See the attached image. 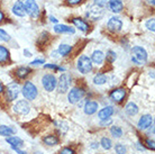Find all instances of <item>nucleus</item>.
<instances>
[{
    "instance_id": "48",
    "label": "nucleus",
    "mask_w": 155,
    "mask_h": 154,
    "mask_svg": "<svg viewBox=\"0 0 155 154\" xmlns=\"http://www.w3.org/2000/svg\"><path fill=\"white\" fill-rule=\"evenodd\" d=\"M148 2H150L151 5H153V6H154V0H148Z\"/></svg>"
},
{
    "instance_id": "25",
    "label": "nucleus",
    "mask_w": 155,
    "mask_h": 154,
    "mask_svg": "<svg viewBox=\"0 0 155 154\" xmlns=\"http://www.w3.org/2000/svg\"><path fill=\"white\" fill-rule=\"evenodd\" d=\"M71 51H72V47H71L69 44H61V45L58 46V53L60 54L61 56H68V55L71 53Z\"/></svg>"
},
{
    "instance_id": "26",
    "label": "nucleus",
    "mask_w": 155,
    "mask_h": 154,
    "mask_svg": "<svg viewBox=\"0 0 155 154\" xmlns=\"http://www.w3.org/2000/svg\"><path fill=\"white\" fill-rule=\"evenodd\" d=\"M108 80V78L105 73H98L94 75L93 78V83L97 85H105L106 82Z\"/></svg>"
},
{
    "instance_id": "17",
    "label": "nucleus",
    "mask_w": 155,
    "mask_h": 154,
    "mask_svg": "<svg viewBox=\"0 0 155 154\" xmlns=\"http://www.w3.org/2000/svg\"><path fill=\"white\" fill-rule=\"evenodd\" d=\"M108 7L110 9V12H115V14H119L124 9V4L121 0H109Z\"/></svg>"
},
{
    "instance_id": "10",
    "label": "nucleus",
    "mask_w": 155,
    "mask_h": 154,
    "mask_svg": "<svg viewBox=\"0 0 155 154\" xmlns=\"http://www.w3.org/2000/svg\"><path fill=\"white\" fill-rule=\"evenodd\" d=\"M31 110V106L27 100H19L17 101L14 106V112H17L18 115H27Z\"/></svg>"
},
{
    "instance_id": "1",
    "label": "nucleus",
    "mask_w": 155,
    "mask_h": 154,
    "mask_svg": "<svg viewBox=\"0 0 155 154\" xmlns=\"http://www.w3.org/2000/svg\"><path fill=\"white\" fill-rule=\"evenodd\" d=\"M147 52L142 46H134L132 49V61L137 65H142L147 61Z\"/></svg>"
},
{
    "instance_id": "50",
    "label": "nucleus",
    "mask_w": 155,
    "mask_h": 154,
    "mask_svg": "<svg viewBox=\"0 0 155 154\" xmlns=\"http://www.w3.org/2000/svg\"><path fill=\"white\" fill-rule=\"evenodd\" d=\"M20 1H21V0H20Z\"/></svg>"
},
{
    "instance_id": "21",
    "label": "nucleus",
    "mask_w": 155,
    "mask_h": 154,
    "mask_svg": "<svg viewBox=\"0 0 155 154\" xmlns=\"http://www.w3.org/2000/svg\"><path fill=\"white\" fill-rule=\"evenodd\" d=\"M6 142L12 147H21L24 145V141L17 136H8L6 139Z\"/></svg>"
},
{
    "instance_id": "34",
    "label": "nucleus",
    "mask_w": 155,
    "mask_h": 154,
    "mask_svg": "<svg viewBox=\"0 0 155 154\" xmlns=\"http://www.w3.org/2000/svg\"><path fill=\"white\" fill-rule=\"evenodd\" d=\"M116 59H117V55L113 50H109L108 52H107V61H108V62L113 63Z\"/></svg>"
},
{
    "instance_id": "28",
    "label": "nucleus",
    "mask_w": 155,
    "mask_h": 154,
    "mask_svg": "<svg viewBox=\"0 0 155 154\" xmlns=\"http://www.w3.org/2000/svg\"><path fill=\"white\" fill-rule=\"evenodd\" d=\"M43 142L47 145H50V146H53V145H58V139L54 135H47L43 139Z\"/></svg>"
},
{
    "instance_id": "20",
    "label": "nucleus",
    "mask_w": 155,
    "mask_h": 154,
    "mask_svg": "<svg viewBox=\"0 0 155 154\" xmlns=\"http://www.w3.org/2000/svg\"><path fill=\"white\" fill-rule=\"evenodd\" d=\"M98 108V102L97 101H87L84 105V112L87 115H93L94 112H97Z\"/></svg>"
},
{
    "instance_id": "30",
    "label": "nucleus",
    "mask_w": 155,
    "mask_h": 154,
    "mask_svg": "<svg viewBox=\"0 0 155 154\" xmlns=\"http://www.w3.org/2000/svg\"><path fill=\"white\" fill-rule=\"evenodd\" d=\"M100 144L105 150H110V149L113 147V142H111V139H108V137H102Z\"/></svg>"
},
{
    "instance_id": "4",
    "label": "nucleus",
    "mask_w": 155,
    "mask_h": 154,
    "mask_svg": "<svg viewBox=\"0 0 155 154\" xmlns=\"http://www.w3.org/2000/svg\"><path fill=\"white\" fill-rule=\"evenodd\" d=\"M24 6H25L26 15H28L29 17L36 19L39 16V7L38 4L36 2V0H25Z\"/></svg>"
},
{
    "instance_id": "42",
    "label": "nucleus",
    "mask_w": 155,
    "mask_h": 154,
    "mask_svg": "<svg viewBox=\"0 0 155 154\" xmlns=\"http://www.w3.org/2000/svg\"><path fill=\"white\" fill-rule=\"evenodd\" d=\"M12 150L16 151V152H17L18 154H26V152H25V151H21L19 147H12Z\"/></svg>"
},
{
    "instance_id": "18",
    "label": "nucleus",
    "mask_w": 155,
    "mask_h": 154,
    "mask_svg": "<svg viewBox=\"0 0 155 154\" xmlns=\"http://www.w3.org/2000/svg\"><path fill=\"white\" fill-rule=\"evenodd\" d=\"M72 24L74 25V27H77L78 29L81 31L82 33H87V32L89 31V25H88V23L84 22L83 19H81V18H78V17L73 18L72 19Z\"/></svg>"
},
{
    "instance_id": "11",
    "label": "nucleus",
    "mask_w": 155,
    "mask_h": 154,
    "mask_svg": "<svg viewBox=\"0 0 155 154\" xmlns=\"http://www.w3.org/2000/svg\"><path fill=\"white\" fill-rule=\"evenodd\" d=\"M107 27H108L109 31L117 33V32L121 31V28H123V20L120 19L119 17L114 16L111 18H109L108 23H107Z\"/></svg>"
},
{
    "instance_id": "15",
    "label": "nucleus",
    "mask_w": 155,
    "mask_h": 154,
    "mask_svg": "<svg viewBox=\"0 0 155 154\" xmlns=\"http://www.w3.org/2000/svg\"><path fill=\"white\" fill-rule=\"evenodd\" d=\"M54 32L56 34H70L73 35L75 33L74 27L68 26V25H63V24H56L54 26Z\"/></svg>"
},
{
    "instance_id": "22",
    "label": "nucleus",
    "mask_w": 155,
    "mask_h": 154,
    "mask_svg": "<svg viewBox=\"0 0 155 154\" xmlns=\"http://www.w3.org/2000/svg\"><path fill=\"white\" fill-rule=\"evenodd\" d=\"M125 112L128 116H135L138 114V106L134 102H128L125 106Z\"/></svg>"
},
{
    "instance_id": "33",
    "label": "nucleus",
    "mask_w": 155,
    "mask_h": 154,
    "mask_svg": "<svg viewBox=\"0 0 155 154\" xmlns=\"http://www.w3.org/2000/svg\"><path fill=\"white\" fill-rule=\"evenodd\" d=\"M145 26H146V28H147L148 31H151V32H153L154 33V31H155V20H154V18H151V19H148L147 22H146V24H145Z\"/></svg>"
},
{
    "instance_id": "29",
    "label": "nucleus",
    "mask_w": 155,
    "mask_h": 154,
    "mask_svg": "<svg viewBox=\"0 0 155 154\" xmlns=\"http://www.w3.org/2000/svg\"><path fill=\"white\" fill-rule=\"evenodd\" d=\"M110 133H111V135H113L114 137H116V139H119V137L123 136V129H121L119 126H111Z\"/></svg>"
},
{
    "instance_id": "19",
    "label": "nucleus",
    "mask_w": 155,
    "mask_h": 154,
    "mask_svg": "<svg viewBox=\"0 0 155 154\" xmlns=\"http://www.w3.org/2000/svg\"><path fill=\"white\" fill-rule=\"evenodd\" d=\"M114 107H111V106H107V107L102 108V109H100L99 110V112H98V117L100 118V120L102 119H106V118H109V117H111V116L114 115Z\"/></svg>"
},
{
    "instance_id": "12",
    "label": "nucleus",
    "mask_w": 155,
    "mask_h": 154,
    "mask_svg": "<svg viewBox=\"0 0 155 154\" xmlns=\"http://www.w3.org/2000/svg\"><path fill=\"white\" fill-rule=\"evenodd\" d=\"M110 97V99L117 104H119L121 101L125 99V97H126V90L124 88H118V89H114L113 91L110 92L109 95Z\"/></svg>"
},
{
    "instance_id": "5",
    "label": "nucleus",
    "mask_w": 155,
    "mask_h": 154,
    "mask_svg": "<svg viewBox=\"0 0 155 154\" xmlns=\"http://www.w3.org/2000/svg\"><path fill=\"white\" fill-rule=\"evenodd\" d=\"M85 96V91L81 88H73L71 89L68 93V100L70 104H78L79 101H81Z\"/></svg>"
},
{
    "instance_id": "2",
    "label": "nucleus",
    "mask_w": 155,
    "mask_h": 154,
    "mask_svg": "<svg viewBox=\"0 0 155 154\" xmlns=\"http://www.w3.org/2000/svg\"><path fill=\"white\" fill-rule=\"evenodd\" d=\"M21 93L25 97V99H27V100H35L37 95H38V90H37L36 85L33 82L26 81L25 85H23Z\"/></svg>"
},
{
    "instance_id": "41",
    "label": "nucleus",
    "mask_w": 155,
    "mask_h": 154,
    "mask_svg": "<svg viewBox=\"0 0 155 154\" xmlns=\"http://www.w3.org/2000/svg\"><path fill=\"white\" fill-rule=\"evenodd\" d=\"M66 1H68V4L71 5V6H75V5L81 4L83 0H66Z\"/></svg>"
},
{
    "instance_id": "6",
    "label": "nucleus",
    "mask_w": 155,
    "mask_h": 154,
    "mask_svg": "<svg viewBox=\"0 0 155 154\" xmlns=\"http://www.w3.org/2000/svg\"><path fill=\"white\" fill-rule=\"evenodd\" d=\"M20 93V87L17 82H12L7 85V89H6V96H7V99L9 101H14L15 99L18 98Z\"/></svg>"
},
{
    "instance_id": "13",
    "label": "nucleus",
    "mask_w": 155,
    "mask_h": 154,
    "mask_svg": "<svg viewBox=\"0 0 155 154\" xmlns=\"http://www.w3.org/2000/svg\"><path fill=\"white\" fill-rule=\"evenodd\" d=\"M152 125H153V117L151 115H143L138 120V124H137V126L140 131L147 129L148 127H151Z\"/></svg>"
},
{
    "instance_id": "32",
    "label": "nucleus",
    "mask_w": 155,
    "mask_h": 154,
    "mask_svg": "<svg viewBox=\"0 0 155 154\" xmlns=\"http://www.w3.org/2000/svg\"><path fill=\"white\" fill-rule=\"evenodd\" d=\"M0 41L1 42H8V41H10V35L8 34L6 31H4L2 28H0Z\"/></svg>"
},
{
    "instance_id": "38",
    "label": "nucleus",
    "mask_w": 155,
    "mask_h": 154,
    "mask_svg": "<svg viewBox=\"0 0 155 154\" xmlns=\"http://www.w3.org/2000/svg\"><path fill=\"white\" fill-rule=\"evenodd\" d=\"M145 143H146V146L148 147V149H150V150H153L154 151L155 150V145H154V141H153V139H146V141H145Z\"/></svg>"
},
{
    "instance_id": "16",
    "label": "nucleus",
    "mask_w": 155,
    "mask_h": 154,
    "mask_svg": "<svg viewBox=\"0 0 155 154\" xmlns=\"http://www.w3.org/2000/svg\"><path fill=\"white\" fill-rule=\"evenodd\" d=\"M106 59V55L105 53L100 50H96L93 51L92 55H91V62H92V64H97V65H101L104 61H105Z\"/></svg>"
},
{
    "instance_id": "14",
    "label": "nucleus",
    "mask_w": 155,
    "mask_h": 154,
    "mask_svg": "<svg viewBox=\"0 0 155 154\" xmlns=\"http://www.w3.org/2000/svg\"><path fill=\"white\" fill-rule=\"evenodd\" d=\"M12 12L17 17H25L26 16V10H25V6H24L23 1H20V0L16 1L12 8Z\"/></svg>"
},
{
    "instance_id": "24",
    "label": "nucleus",
    "mask_w": 155,
    "mask_h": 154,
    "mask_svg": "<svg viewBox=\"0 0 155 154\" xmlns=\"http://www.w3.org/2000/svg\"><path fill=\"white\" fill-rule=\"evenodd\" d=\"M15 128L10 127V126H6V125H1L0 126V135L1 136H5V137H8L10 135L15 134Z\"/></svg>"
},
{
    "instance_id": "47",
    "label": "nucleus",
    "mask_w": 155,
    "mask_h": 154,
    "mask_svg": "<svg viewBox=\"0 0 155 154\" xmlns=\"http://www.w3.org/2000/svg\"><path fill=\"white\" fill-rule=\"evenodd\" d=\"M2 91H4V85L0 83V93L2 92Z\"/></svg>"
},
{
    "instance_id": "39",
    "label": "nucleus",
    "mask_w": 155,
    "mask_h": 154,
    "mask_svg": "<svg viewBox=\"0 0 155 154\" xmlns=\"http://www.w3.org/2000/svg\"><path fill=\"white\" fill-rule=\"evenodd\" d=\"M45 61L43 60V59H37V60H34V61L31 62V65H41V64H44Z\"/></svg>"
},
{
    "instance_id": "9",
    "label": "nucleus",
    "mask_w": 155,
    "mask_h": 154,
    "mask_svg": "<svg viewBox=\"0 0 155 154\" xmlns=\"http://www.w3.org/2000/svg\"><path fill=\"white\" fill-rule=\"evenodd\" d=\"M105 12H104V8L102 7H99L97 5H92V6H90V8L88 9V12H87V16L91 18V19H100L101 17L104 16Z\"/></svg>"
},
{
    "instance_id": "49",
    "label": "nucleus",
    "mask_w": 155,
    "mask_h": 154,
    "mask_svg": "<svg viewBox=\"0 0 155 154\" xmlns=\"http://www.w3.org/2000/svg\"><path fill=\"white\" fill-rule=\"evenodd\" d=\"M37 154H42V153H37Z\"/></svg>"
},
{
    "instance_id": "43",
    "label": "nucleus",
    "mask_w": 155,
    "mask_h": 154,
    "mask_svg": "<svg viewBox=\"0 0 155 154\" xmlns=\"http://www.w3.org/2000/svg\"><path fill=\"white\" fill-rule=\"evenodd\" d=\"M4 19H5V15H4V12H2V10L0 9V24L4 22Z\"/></svg>"
},
{
    "instance_id": "46",
    "label": "nucleus",
    "mask_w": 155,
    "mask_h": 154,
    "mask_svg": "<svg viewBox=\"0 0 155 154\" xmlns=\"http://www.w3.org/2000/svg\"><path fill=\"white\" fill-rule=\"evenodd\" d=\"M98 146H99L98 143H92V144H91V149H97Z\"/></svg>"
},
{
    "instance_id": "27",
    "label": "nucleus",
    "mask_w": 155,
    "mask_h": 154,
    "mask_svg": "<svg viewBox=\"0 0 155 154\" xmlns=\"http://www.w3.org/2000/svg\"><path fill=\"white\" fill-rule=\"evenodd\" d=\"M29 72H31V69L26 68V66H20V68L16 70V74L19 79H25L29 74Z\"/></svg>"
},
{
    "instance_id": "36",
    "label": "nucleus",
    "mask_w": 155,
    "mask_h": 154,
    "mask_svg": "<svg viewBox=\"0 0 155 154\" xmlns=\"http://www.w3.org/2000/svg\"><path fill=\"white\" fill-rule=\"evenodd\" d=\"M113 124V119L109 117V118H106V119H102L100 122V126L102 127H106V126H109V125H111Z\"/></svg>"
},
{
    "instance_id": "45",
    "label": "nucleus",
    "mask_w": 155,
    "mask_h": 154,
    "mask_svg": "<svg viewBox=\"0 0 155 154\" xmlns=\"http://www.w3.org/2000/svg\"><path fill=\"white\" fill-rule=\"evenodd\" d=\"M24 54H25V56H28V58H29V56H31V52H29V51H27V50L24 51Z\"/></svg>"
},
{
    "instance_id": "3",
    "label": "nucleus",
    "mask_w": 155,
    "mask_h": 154,
    "mask_svg": "<svg viewBox=\"0 0 155 154\" xmlns=\"http://www.w3.org/2000/svg\"><path fill=\"white\" fill-rule=\"evenodd\" d=\"M77 68L82 74H88L92 71V62L87 55H81L77 61Z\"/></svg>"
},
{
    "instance_id": "8",
    "label": "nucleus",
    "mask_w": 155,
    "mask_h": 154,
    "mask_svg": "<svg viewBox=\"0 0 155 154\" xmlns=\"http://www.w3.org/2000/svg\"><path fill=\"white\" fill-rule=\"evenodd\" d=\"M56 83H58V80H56V78L53 75V74H45L44 77L42 78V85L44 87V89L51 92V91H53L55 88H56Z\"/></svg>"
},
{
    "instance_id": "35",
    "label": "nucleus",
    "mask_w": 155,
    "mask_h": 154,
    "mask_svg": "<svg viewBox=\"0 0 155 154\" xmlns=\"http://www.w3.org/2000/svg\"><path fill=\"white\" fill-rule=\"evenodd\" d=\"M115 151H116L117 154H126V147L123 144H116Z\"/></svg>"
},
{
    "instance_id": "40",
    "label": "nucleus",
    "mask_w": 155,
    "mask_h": 154,
    "mask_svg": "<svg viewBox=\"0 0 155 154\" xmlns=\"http://www.w3.org/2000/svg\"><path fill=\"white\" fill-rule=\"evenodd\" d=\"M94 5H97L99 7H105L107 5V0H94Z\"/></svg>"
},
{
    "instance_id": "37",
    "label": "nucleus",
    "mask_w": 155,
    "mask_h": 154,
    "mask_svg": "<svg viewBox=\"0 0 155 154\" xmlns=\"http://www.w3.org/2000/svg\"><path fill=\"white\" fill-rule=\"evenodd\" d=\"M58 154H75V152L72 149H70V147H63Z\"/></svg>"
},
{
    "instance_id": "7",
    "label": "nucleus",
    "mask_w": 155,
    "mask_h": 154,
    "mask_svg": "<svg viewBox=\"0 0 155 154\" xmlns=\"http://www.w3.org/2000/svg\"><path fill=\"white\" fill-rule=\"evenodd\" d=\"M71 85V77L68 73H63L60 79H58V83H56V87H58V90L60 93H64L66 92L69 88H70Z\"/></svg>"
},
{
    "instance_id": "31",
    "label": "nucleus",
    "mask_w": 155,
    "mask_h": 154,
    "mask_svg": "<svg viewBox=\"0 0 155 154\" xmlns=\"http://www.w3.org/2000/svg\"><path fill=\"white\" fill-rule=\"evenodd\" d=\"M44 69H52L53 71H61V72H64L65 69L64 68H61V66L56 65L54 63H48V64H44Z\"/></svg>"
},
{
    "instance_id": "23",
    "label": "nucleus",
    "mask_w": 155,
    "mask_h": 154,
    "mask_svg": "<svg viewBox=\"0 0 155 154\" xmlns=\"http://www.w3.org/2000/svg\"><path fill=\"white\" fill-rule=\"evenodd\" d=\"M9 56H10V54H9L8 49H6V47L2 46V45H0V63H1V64L7 63V62L9 61Z\"/></svg>"
},
{
    "instance_id": "44",
    "label": "nucleus",
    "mask_w": 155,
    "mask_h": 154,
    "mask_svg": "<svg viewBox=\"0 0 155 154\" xmlns=\"http://www.w3.org/2000/svg\"><path fill=\"white\" fill-rule=\"evenodd\" d=\"M50 20L52 22V23H54V24H58V19H56L55 17H53V16H50Z\"/></svg>"
}]
</instances>
